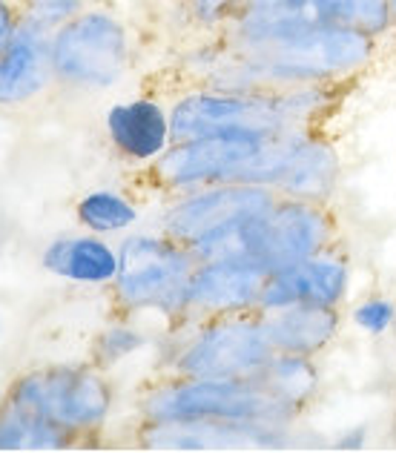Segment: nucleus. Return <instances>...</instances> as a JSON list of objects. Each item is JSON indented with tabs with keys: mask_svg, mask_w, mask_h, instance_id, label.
<instances>
[{
	"mask_svg": "<svg viewBox=\"0 0 396 453\" xmlns=\"http://www.w3.org/2000/svg\"><path fill=\"white\" fill-rule=\"evenodd\" d=\"M287 118V98H253V95H193L173 110V138L190 141L204 135L256 133L273 135Z\"/></svg>",
	"mask_w": 396,
	"mask_h": 453,
	"instance_id": "0eeeda50",
	"label": "nucleus"
},
{
	"mask_svg": "<svg viewBox=\"0 0 396 453\" xmlns=\"http://www.w3.org/2000/svg\"><path fill=\"white\" fill-rule=\"evenodd\" d=\"M264 279L253 265H233V261H204L193 270L187 284V307L207 310V313H238L261 302Z\"/></svg>",
	"mask_w": 396,
	"mask_h": 453,
	"instance_id": "ddd939ff",
	"label": "nucleus"
},
{
	"mask_svg": "<svg viewBox=\"0 0 396 453\" xmlns=\"http://www.w3.org/2000/svg\"><path fill=\"white\" fill-rule=\"evenodd\" d=\"M322 12L328 23L362 32L368 38H379L393 27L391 0H322Z\"/></svg>",
	"mask_w": 396,
	"mask_h": 453,
	"instance_id": "4be33fe9",
	"label": "nucleus"
},
{
	"mask_svg": "<svg viewBox=\"0 0 396 453\" xmlns=\"http://www.w3.org/2000/svg\"><path fill=\"white\" fill-rule=\"evenodd\" d=\"M141 336L129 333L127 327H113L110 333L104 336V350L110 353V359H118V356H127L132 348H138Z\"/></svg>",
	"mask_w": 396,
	"mask_h": 453,
	"instance_id": "a878e982",
	"label": "nucleus"
},
{
	"mask_svg": "<svg viewBox=\"0 0 396 453\" xmlns=\"http://www.w3.org/2000/svg\"><path fill=\"white\" fill-rule=\"evenodd\" d=\"M259 381L284 404V408H296V404H302L314 396L316 371H314V365L307 362V356L276 353L270 365L261 371Z\"/></svg>",
	"mask_w": 396,
	"mask_h": 453,
	"instance_id": "412c9836",
	"label": "nucleus"
},
{
	"mask_svg": "<svg viewBox=\"0 0 396 453\" xmlns=\"http://www.w3.org/2000/svg\"><path fill=\"white\" fill-rule=\"evenodd\" d=\"M78 219L95 233H115V230H127L129 224H136L138 210L118 193L95 189V193H87L78 201Z\"/></svg>",
	"mask_w": 396,
	"mask_h": 453,
	"instance_id": "5701e85b",
	"label": "nucleus"
},
{
	"mask_svg": "<svg viewBox=\"0 0 396 453\" xmlns=\"http://www.w3.org/2000/svg\"><path fill=\"white\" fill-rule=\"evenodd\" d=\"M339 178V161L328 144H310V141H296V147L287 152L279 173L273 175V187L282 189L287 198L316 201L328 198Z\"/></svg>",
	"mask_w": 396,
	"mask_h": 453,
	"instance_id": "f3484780",
	"label": "nucleus"
},
{
	"mask_svg": "<svg viewBox=\"0 0 396 453\" xmlns=\"http://www.w3.org/2000/svg\"><path fill=\"white\" fill-rule=\"evenodd\" d=\"M276 356L261 321L227 319L201 333L178 359L190 379H259Z\"/></svg>",
	"mask_w": 396,
	"mask_h": 453,
	"instance_id": "423d86ee",
	"label": "nucleus"
},
{
	"mask_svg": "<svg viewBox=\"0 0 396 453\" xmlns=\"http://www.w3.org/2000/svg\"><path fill=\"white\" fill-rule=\"evenodd\" d=\"M391 18H393V27H396V0H391Z\"/></svg>",
	"mask_w": 396,
	"mask_h": 453,
	"instance_id": "c85d7f7f",
	"label": "nucleus"
},
{
	"mask_svg": "<svg viewBox=\"0 0 396 453\" xmlns=\"http://www.w3.org/2000/svg\"><path fill=\"white\" fill-rule=\"evenodd\" d=\"M52 73V43L46 32L20 23L0 50V104H20L38 95Z\"/></svg>",
	"mask_w": 396,
	"mask_h": 453,
	"instance_id": "4468645a",
	"label": "nucleus"
},
{
	"mask_svg": "<svg viewBox=\"0 0 396 453\" xmlns=\"http://www.w3.org/2000/svg\"><path fill=\"white\" fill-rule=\"evenodd\" d=\"M15 18H12V9L4 4V0H0V50H4V46L9 43V38L12 35H15Z\"/></svg>",
	"mask_w": 396,
	"mask_h": 453,
	"instance_id": "bb28decb",
	"label": "nucleus"
},
{
	"mask_svg": "<svg viewBox=\"0 0 396 453\" xmlns=\"http://www.w3.org/2000/svg\"><path fill=\"white\" fill-rule=\"evenodd\" d=\"M347 267L339 258L310 256L291 267H282L264 279L261 310H276L287 304H328L333 307L345 296Z\"/></svg>",
	"mask_w": 396,
	"mask_h": 453,
	"instance_id": "f8f14e48",
	"label": "nucleus"
},
{
	"mask_svg": "<svg viewBox=\"0 0 396 453\" xmlns=\"http://www.w3.org/2000/svg\"><path fill=\"white\" fill-rule=\"evenodd\" d=\"M190 253L167 238L132 235L118 253V296L129 307H187Z\"/></svg>",
	"mask_w": 396,
	"mask_h": 453,
	"instance_id": "7ed1b4c3",
	"label": "nucleus"
},
{
	"mask_svg": "<svg viewBox=\"0 0 396 453\" xmlns=\"http://www.w3.org/2000/svg\"><path fill=\"white\" fill-rule=\"evenodd\" d=\"M127 35L104 12H87L64 23L52 41L55 75L81 87H110L124 73Z\"/></svg>",
	"mask_w": 396,
	"mask_h": 453,
	"instance_id": "39448f33",
	"label": "nucleus"
},
{
	"mask_svg": "<svg viewBox=\"0 0 396 453\" xmlns=\"http://www.w3.org/2000/svg\"><path fill=\"white\" fill-rule=\"evenodd\" d=\"M106 129L113 144L129 158L150 161L161 155L167 138L173 135V124L167 112L152 101H127L106 112Z\"/></svg>",
	"mask_w": 396,
	"mask_h": 453,
	"instance_id": "dca6fc26",
	"label": "nucleus"
},
{
	"mask_svg": "<svg viewBox=\"0 0 396 453\" xmlns=\"http://www.w3.org/2000/svg\"><path fill=\"white\" fill-rule=\"evenodd\" d=\"M198 12H204V15H215V12H221V9H227V4L230 0H190Z\"/></svg>",
	"mask_w": 396,
	"mask_h": 453,
	"instance_id": "cd10ccee",
	"label": "nucleus"
},
{
	"mask_svg": "<svg viewBox=\"0 0 396 453\" xmlns=\"http://www.w3.org/2000/svg\"><path fill=\"white\" fill-rule=\"evenodd\" d=\"M43 267L81 284H106L118 276V256L101 238H58L43 253Z\"/></svg>",
	"mask_w": 396,
	"mask_h": 453,
	"instance_id": "6ab92c4d",
	"label": "nucleus"
},
{
	"mask_svg": "<svg viewBox=\"0 0 396 453\" xmlns=\"http://www.w3.org/2000/svg\"><path fill=\"white\" fill-rule=\"evenodd\" d=\"M152 419L270 422L287 408L256 379H190L150 399Z\"/></svg>",
	"mask_w": 396,
	"mask_h": 453,
	"instance_id": "f03ea898",
	"label": "nucleus"
},
{
	"mask_svg": "<svg viewBox=\"0 0 396 453\" xmlns=\"http://www.w3.org/2000/svg\"><path fill=\"white\" fill-rule=\"evenodd\" d=\"M276 207V196L261 184H245V181H230L227 187L204 189L198 196H190L167 212V233L178 242L193 247L204 235H210L221 226L264 216Z\"/></svg>",
	"mask_w": 396,
	"mask_h": 453,
	"instance_id": "1a4fd4ad",
	"label": "nucleus"
},
{
	"mask_svg": "<svg viewBox=\"0 0 396 453\" xmlns=\"http://www.w3.org/2000/svg\"><path fill=\"white\" fill-rule=\"evenodd\" d=\"M273 135L230 133L178 141V147L161 152L155 173L170 187H193L207 181H236V175L268 147Z\"/></svg>",
	"mask_w": 396,
	"mask_h": 453,
	"instance_id": "6e6552de",
	"label": "nucleus"
},
{
	"mask_svg": "<svg viewBox=\"0 0 396 453\" xmlns=\"http://www.w3.org/2000/svg\"><path fill=\"white\" fill-rule=\"evenodd\" d=\"M245 52L264 75L305 83L339 78L368 64L374 52V38L336 23H319L282 38L250 41L245 43Z\"/></svg>",
	"mask_w": 396,
	"mask_h": 453,
	"instance_id": "f257e3e1",
	"label": "nucleus"
},
{
	"mask_svg": "<svg viewBox=\"0 0 396 453\" xmlns=\"http://www.w3.org/2000/svg\"><path fill=\"white\" fill-rule=\"evenodd\" d=\"M319 23H328L322 0H242L238 9V35L245 43L282 38Z\"/></svg>",
	"mask_w": 396,
	"mask_h": 453,
	"instance_id": "a211bd4d",
	"label": "nucleus"
},
{
	"mask_svg": "<svg viewBox=\"0 0 396 453\" xmlns=\"http://www.w3.org/2000/svg\"><path fill=\"white\" fill-rule=\"evenodd\" d=\"M113 393L101 376L78 367H46L23 376L12 390V404L43 416L66 431L95 427L110 411Z\"/></svg>",
	"mask_w": 396,
	"mask_h": 453,
	"instance_id": "20e7f679",
	"label": "nucleus"
},
{
	"mask_svg": "<svg viewBox=\"0 0 396 453\" xmlns=\"http://www.w3.org/2000/svg\"><path fill=\"white\" fill-rule=\"evenodd\" d=\"M330 224L316 204L299 198L276 201L270 212H264L259 221V258L256 267L261 273H276L316 256Z\"/></svg>",
	"mask_w": 396,
	"mask_h": 453,
	"instance_id": "9d476101",
	"label": "nucleus"
},
{
	"mask_svg": "<svg viewBox=\"0 0 396 453\" xmlns=\"http://www.w3.org/2000/svg\"><path fill=\"white\" fill-rule=\"evenodd\" d=\"M66 427L55 425L43 416L32 413L18 404H9L6 413H0V450H43L64 448L69 442Z\"/></svg>",
	"mask_w": 396,
	"mask_h": 453,
	"instance_id": "aec40b11",
	"label": "nucleus"
},
{
	"mask_svg": "<svg viewBox=\"0 0 396 453\" xmlns=\"http://www.w3.org/2000/svg\"><path fill=\"white\" fill-rule=\"evenodd\" d=\"M353 319H356V325L362 330L379 336V333H385L393 325V304L385 302V299H370V302L356 307Z\"/></svg>",
	"mask_w": 396,
	"mask_h": 453,
	"instance_id": "393cba45",
	"label": "nucleus"
},
{
	"mask_svg": "<svg viewBox=\"0 0 396 453\" xmlns=\"http://www.w3.org/2000/svg\"><path fill=\"white\" fill-rule=\"evenodd\" d=\"M147 448L164 450H224V448H268L276 436L264 422L230 419H152L144 434Z\"/></svg>",
	"mask_w": 396,
	"mask_h": 453,
	"instance_id": "9b49d317",
	"label": "nucleus"
},
{
	"mask_svg": "<svg viewBox=\"0 0 396 453\" xmlns=\"http://www.w3.org/2000/svg\"><path fill=\"white\" fill-rule=\"evenodd\" d=\"M339 316L328 304H287L268 310L261 321L276 353L314 356L336 336Z\"/></svg>",
	"mask_w": 396,
	"mask_h": 453,
	"instance_id": "2eb2a0df",
	"label": "nucleus"
},
{
	"mask_svg": "<svg viewBox=\"0 0 396 453\" xmlns=\"http://www.w3.org/2000/svg\"><path fill=\"white\" fill-rule=\"evenodd\" d=\"M78 9H81L78 0H32L29 15L23 23H29V27L41 32H50L52 27L69 23V18L75 15Z\"/></svg>",
	"mask_w": 396,
	"mask_h": 453,
	"instance_id": "b1692460",
	"label": "nucleus"
}]
</instances>
